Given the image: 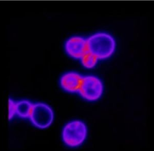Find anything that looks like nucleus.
Returning a JSON list of instances; mask_svg holds the SVG:
<instances>
[{"instance_id": "nucleus-1", "label": "nucleus", "mask_w": 154, "mask_h": 151, "mask_svg": "<svg viewBox=\"0 0 154 151\" xmlns=\"http://www.w3.org/2000/svg\"><path fill=\"white\" fill-rule=\"evenodd\" d=\"M86 44L88 53L99 59L109 58L115 49V41L113 37L104 32L96 33L89 37Z\"/></svg>"}, {"instance_id": "nucleus-2", "label": "nucleus", "mask_w": 154, "mask_h": 151, "mask_svg": "<svg viewBox=\"0 0 154 151\" xmlns=\"http://www.w3.org/2000/svg\"><path fill=\"white\" fill-rule=\"evenodd\" d=\"M87 135V128L83 122L72 121L67 124L62 132V138L70 147H77L84 142Z\"/></svg>"}, {"instance_id": "nucleus-3", "label": "nucleus", "mask_w": 154, "mask_h": 151, "mask_svg": "<svg viewBox=\"0 0 154 151\" xmlns=\"http://www.w3.org/2000/svg\"><path fill=\"white\" fill-rule=\"evenodd\" d=\"M29 118L35 126L44 129L49 127L53 123L54 112L48 105L38 103L32 105Z\"/></svg>"}, {"instance_id": "nucleus-4", "label": "nucleus", "mask_w": 154, "mask_h": 151, "mask_svg": "<svg viewBox=\"0 0 154 151\" xmlns=\"http://www.w3.org/2000/svg\"><path fill=\"white\" fill-rule=\"evenodd\" d=\"M78 91L83 98L89 101H95L101 96L103 85L98 78L87 76L82 78Z\"/></svg>"}, {"instance_id": "nucleus-5", "label": "nucleus", "mask_w": 154, "mask_h": 151, "mask_svg": "<svg viewBox=\"0 0 154 151\" xmlns=\"http://www.w3.org/2000/svg\"><path fill=\"white\" fill-rule=\"evenodd\" d=\"M66 51L70 56L80 59L88 53L86 41L80 37H72L67 41Z\"/></svg>"}, {"instance_id": "nucleus-6", "label": "nucleus", "mask_w": 154, "mask_h": 151, "mask_svg": "<svg viewBox=\"0 0 154 151\" xmlns=\"http://www.w3.org/2000/svg\"><path fill=\"white\" fill-rule=\"evenodd\" d=\"M82 77L76 72H68L62 76L60 81L62 88L66 91L75 92L78 91Z\"/></svg>"}, {"instance_id": "nucleus-7", "label": "nucleus", "mask_w": 154, "mask_h": 151, "mask_svg": "<svg viewBox=\"0 0 154 151\" xmlns=\"http://www.w3.org/2000/svg\"><path fill=\"white\" fill-rule=\"evenodd\" d=\"M32 104L31 102L23 100L15 103L16 114L21 118H29L30 114L32 111Z\"/></svg>"}, {"instance_id": "nucleus-8", "label": "nucleus", "mask_w": 154, "mask_h": 151, "mask_svg": "<svg viewBox=\"0 0 154 151\" xmlns=\"http://www.w3.org/2000/svg\"><path fill=\"white\" fill-rule=\"evenodd\" d=\"M81 59L83 65L88 69L94 67L97 62V58L89 53L85 54Z\"/></svg>"}, {"instance_id": "nucleus-9", "label": "nucleus", "mask_w": 154, "mask_h": 151, "mask_svg": "<svg viewBox=\"0 0 154 151\" xmlns=\"http://www.w3.org/2000/svg\"><path fill=\"white\" fill-rule=\"evenodd\" d=\"M15 103L14 100L9 99L8 100V118L9 120H11V119L14 118L15 115H16V111H15Z\"/></svg>"}]
</instances>
